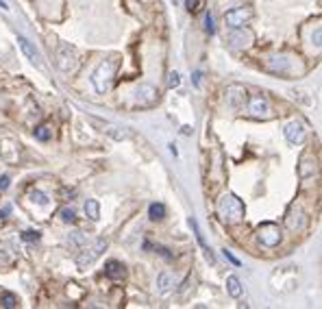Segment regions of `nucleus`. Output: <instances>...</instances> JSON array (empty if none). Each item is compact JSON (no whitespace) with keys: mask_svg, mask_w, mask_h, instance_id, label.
Masks as SVG:
<instances>
[{"mask_svg":"<svg viewBox=\"0 0 322 309\" xmlns=\"http://www.w3.org/2000/svg\"><path fill=\"white\" fill-rule=\"evenodd\" d=\"M35 137H37V140H40V142L50 140V126H46V124L37 126V129H35Z\"/></svg>","mask_w":322,"mask_h":309,"instance_id":"aec40b11","label":"nucleus"},{"mask_svg":"<svg viewBox=\"0 0 322 309\" xmlns=\"http://www.w3.org/2000/svg\"><path fill=\"white\" fill-rule=\"evenodd\" d=\"M205 0H187V11L189 13H196V11H200Z\"/></svg>","mask_w":322,"mask_h":309,"instance_id":"b1692460","label":"nucleus"},{"mask_svg":"<svg viewBox=\"0 0 322 309\" xmlns=\"http://www.w3.org/2000/svg\"><path fill=\"white\" fill-rule=\"evenodd\" d=\"M222 255H225V257H227L231 263H235V266H239V259H237V257H233V255H231V251H227V248H225V251H222Z\"/></svg>","mask_w":322,"mask_h":309,"instance_id":"c85d7f7f","label":"nucleus"},{"mask_svg":"<svg viewBox=\"0 0 322 309\" xmlns=\"http://www.w3.org/2000/svg\"><path fill=\"white\" fill-rule=\"evenodd\" d=\"M157 285H159V290L161 292H168L174 285V274L170 272H161L159 274V279H157Z\"/></svg>","mask_w":322,"mask_h":309,"instance_id":"a211bd4d","label":"nucleus"},{"mask_svg":"<svg viewBox=\"0 0 322 309\" xmlns=\"http://www.w3.org/2000/svg\"><path fill=\"white\" fill-rule=\"evenodd\" d=\"M0 9H9V7H7V2H4V0H0Z\"/></svg>","mask_w":322,"mask_h":309,"instance_id":"72a5a7b5","label":"nucleus"},{"mask_svg":"<svg viewBox=\"0 0 322 309\" xmlns=\"http://www.w3.org/2000/svg\"><path fill=\"white\" fill-rule=\"evenodd\" d=\"M85 213L92 222H98V218H100V205H98V201L90 198V201L85 203Z\"/></svg>","mask_w":322,"mask_h":309,"instance_id":"4468645a","label":"nucleus"},{"mask_svg":"<svg viewBox=\"0 0 322 309\" xmlns=\"http://www.w3.org/2000/svg\"><path fill=\"white\" fill-rule=\"evenodd\" d=\"M135 94H138V96H135V101H138L141 107H148V104H152L157 101V90L152 85H141Z\"/></svg>","mask_w":322,"mask_h":309,"instance_id":"9d476101","label":"nucleus"},{"mask_svg":"<svg viewBox=\"0 0 322 309\" xmlns=\"http://www.w3.org/2000/svg\"><path fill=\"white\" fill-rule=\"evenodd\" d=\"M320 37H322V31L318 29V31H316V35H314V40H316V46H320Z\"/></svg>","mask_w":322,"mask_h":309,"instance_id":"7c9ffc66","label":"nucleus"},{"mask_svg":"<svg viewBox=\"0 0 322 309\" xmlns=\"http://www.w3.org/2000/svg\"><path fill=\"white\" fill-rule=\"evenodd\" d=\"M205 29L209 35H214V15L211 13H207V18H205Z\"/></svg>","mask_w":322,"mask_h":309,"instance_id":"bb28decb","label":"nucleus"},{"mask_svg":"<svg viewBox=\"0 0 322 309\" xmlns=\"http://www.w3.org/2000/svg\"><path fill=\"white\" fill-rule=\"evenodd\" d=\"M18 44H20V48H22V52L26 54V59H31L33 63L35 65H42V54H40V51H37L33 44L26 40L24 35H18Z\"/></svg>","mask_w":322,"mask_h":309,"instance_id":"1a4fd4ad","label":"nucleus"},{"mask_svg":"<svg viewBox=\"0 0 322 309\" xmlns=\"http://www.w3.org/2000/svg\"><path fill=\"white\" fill-rule=\"evenodd\" d=\"M248 111L253 115H257V118H268L270 115V104H268V98L264 96V94H257V96L250 98L248 103Z\"/></svg>","mask_w":322,"mask_h":309,"instance_id":"6e6552de","label":"nucleus"},{"mask_svg":"<svg viewBox=\"0 0 322 309\" xmlns=\"http://www.w3.org/2000/svg\"><path fill=\"white\" fill-rule=\"evenodd\" d=\"M59 213H61V220H63V222H74V220H76L74 209H70V207H63Z\"/></svg>","mask_w":322,"mask_h":309,"instance_id":"412c9836","label":"nucleus"},{"mask_svg":"<svg viewBox=\"0 0 322 309\" xmlns=\"http://www.w3.org/2000/svg\"><path fill=\"white\" fill-rule=\"evenodd\" d=\"M259 240H261V244L264 246H276L281 242V233H279V227L276 224H270V222H266V224H261L259 227Z\"/></svg>","mask_w":322,"mask_h":309,"instance_id":"423d86ee","label":"nucleus"},{"mask_svg":"<svg viewBox=\"0 0 322 309\" xmlns=\"http://www.w3.org/2000/svg\"><path fill=\"white\" fill-rule=\"evenodd\" d=\"M218 216H220L225 222L235 224L244 218V205L242 201L235 194H222L220 201H218Z\"/></svg>","mask_w":322,"mask_h":309,"instance_id":"f03ea898","label":"nucleus"},{"mask_svg":"<svg viewBox=\"0 0 322 309\" xmlns=\"http://www.w3.org/2000/svg\"><path fill=\"white\" fill-rule=\"evenodd\" d=\"M227 98H229V103H231L233 107H239V104H244V101H246L248 96H246V90H244V87L233 85V87H229Z\"/></svg>","mask_w":322,"mask_h":309,"instance_id":"9b49d317","label":"nucleus"},{"mask_svg":"<svg viewBox=\"0 0 322 309\" xmlns=\"http://www.w3.org/2000/svg\"><path fill=\"white\" fill-rule=\"evenodd\" d=\"M76 65V54L74 51L68 46V44H61L57 51V68L63 70V72H68V70H72Z\"/></svg>","mask_w":322,"mask_h":309,"instance_id":"0eeeda50","label":"nucleus"},{"mask_svg":"<svg viewBox=\"0 0 322 309\" xmlns=\"http://www.w3.org/2000/svg\"><path fill=\"white\" fill-rule=\"evenodd\" d=\"M70 244H85V235L81 231H76V233L70 235Z\"/></svg>","mask_w":322,"mask_h":309,"instance_id":"a878e982","label":"nucleus"},{"mask_svg":"<svg viewBox=\"0 0 322 309\" xmlns=\"http://www.w3.org/2000/svg\"><path fill=\"white\" fill-rule=\"evenodd\" d=\"M105 274H107L109 279H113V281H120V279H124L127 270H124V263H120V261H109L107 266H105Z\"/></svg>","mask_w":322,"mask_h":309,"instance_id":"f8f14e48","label":"nucleus"},{"mask_svg":"<svg viewBox=\"0 0 322 309\" xmlns=\"http://www.w3.org/2000/svg\"><path fill=\"white\" fill-rule=\"evenodd\" d=\"M227 292H229V296H233V299H239V296H242V281H239L235 274H231V277L227 279Z\"/></svg>","mask_w":322,"mask_h":309,"instance_id":"ddd939ff","label":"nucleus"},{"mask_svg":"<svg viewBox=\"0 0 322 309\" xmlns=\"http://www.w3.org/2000/svg\"><path fill=\"white\" fill-rule=\"evenodd\" d=\"M107 248V240H102V237H98L92 246H83V251H81V255L76 257V263H79L81 268H87L90 263H94L98 257L105 253Z\"/></svg>","mask_w":322,"mask_h":309,"instance_id":"7ed1b4c3","label":"nucleus"},{"mask_svg":"<svg viewBox=\"0 0 322 309\" xmlns=\"http://www.w3.org/2000/svg\"><path fill=\"white\" fill-rule=\"evenodd\" d=\"M246 40H253V35H250V33H246V35H244V33H231V37H229V42H231V46L233 48H242V46H248L250 42H246Z\"/></svg>","mask_w":322,"mask_h":309,"instance_id":"dca6fc26","label":"nucleus"},{"mask_svg":"<svg viewBox=\"0 0 322 309\" xmlns=\"http://www.w3.org/2000/svg\"><path fill=\"white\" fill-rule=\"evenodd\" d=\"M148 216H150V220H163L166 218V205H163V203H152L148 209Z\"/></svg>","mask_w":322,"mask_h":309,"instance_id":"f3484780","label":"nucleus"},{"mask_svg":"<svg viewBox=\"0 0 322 309\" xmlns=\"http://www.w3.org/2000/svg\"><path fill=\"white\" fill-rule=\"evenodd\" d=\"M31 198H33L35 203H40V205H46V203H48L46 194H44V192H40V190H33V192H31Z\"/></svg>","mask_w":322,"mask_h":309,"instance_id":"4be33fe9","label":"nucleus"},{"mask_svg":"<svg viewBox=\"0 0 322 309\" xmlns=\"http://www.w3.org/2000/svg\"><path fill=\"white\" fill-rule=\"evenodd\" d=\"M11 185V179H9V174H2L0 176V192H4L7 187Z\"/></svg>","mask_w":322,"mask_h":309,"instance_id":"cd10ccee","label":"nucleus"},{"mask_svg":"<svg viewBox=\"0 0 322 309\" xmlns=\"http://www.w3.org/2000/svg\"><path fill=\"white\" fill-rule=\"evenodd\" d=\"M118 65H120L118 54H111V57H107L105 61L94 70V74H92V85H94V90L98 94H105L109 87H111V81H113V74H116Z\"/></svg>","mask_w":322,"mask_h":309,"instance_id":"f257e3e1","label":"nucleus"},{"mask_svg":"<svg viewBox=\"0 0 322 309\" xmlns=\"http://www.w3.org/2000/svg\"><path fill=\"white\" fill-rule=\"evenodd\" d=\"M9 211V209H4V211H0V227H2V224H4V213H7Z\"/></svg>","mask_w":322,"mask_h":309,"instance_id":"2f4dec72","label":"nucleus"},{"mask_svg":"<svg viewBox=\"0 0 322 309\" xmlns=\"http://www.w3.org/2000/svg\"><path fill=\"white\" fill-rule=\"evenodd\" d=\"M189 227L194 229V233H196V240H198V244L205 248V255L209 257V259H214V255H211V251H209V246H207V242H205L203 233H200V227H198V222H196V218H189Z\"/></svg>","mask_w":322,"mask_h":309,"instance_id":"2eb2a0df","label":"nucleus"},{"mask_svg":"<svg viewBox=\"0 0 322 309\" xmlns=\"http://www.w3.org/2000/svg\"><path fill=\"white\" fill-rule=\"evenodd\" d=\"M40 231H24V233H22V240L24 242H37L40 240Z\"/></svg>","mask_w":322,"mask_h":309,"instance_id":"5701e85b","label":"nucleus"},{"mask_svg":"<svg viewBox=\"0 0 322 309\" xmlns=\"http://www.w3.org/2000/svg\"><path fill=\"white\" fill-rule=\"evenodd\" d=\"M194 83H196V85L200 83V72H196V74H194Z\"/></svg>","mask_w":322,"mask_h":309,"instance_id":"473e14b6","label":"nucleus"},{"mask_svg":"<svg viewBox=\"0 0 322 309\" xmlns=\"http://www.w3.org/2000/svg\"><path fill=\"white\" fill-rule=\"evenodd\" d=\"M250 18H253V9L248 7H235L225 13V22L229 29H242L244 24H248Z\"/></svg>","mask_w":322,"mask_h":309,"instance_id":"20e7f679","label":"nucleus"},{"mask_svg":"<svg viewBox=\"0 0 322 309\" xmlns=\"http://www.w3.org/2000/svg\"><path fill=\"white\" fill-rule=\"evenodd\" d=\"M283 133H285V140L290 142V144H303L305 142V135H307V129H305V124L301 120H292L290 124H285V129H283Z\"/></svg>","mask_w":322,"mask_h":309,"instance_id":"39448f33","label":"nucleus"},{"mask_svg":"<svg viewBox=\"0 0 322 309\" xmlns=\"http://www.w3.org/2000/svg\"><path fill=\"white\" fill-rule=\"evenodd\" d=\"M179 85H181V76H179V72H172L168 76V87H179Z\"/></svg>","mask_w":322,"mask_h":309,"instance_id":"393cba45","label":"nucleus"},{"mask_svg":"<svg viewBox=\"0 0 322 309\" xmlns=\"http://www.w3.org/2000/svg\"><path fill=\"white\" fill-rule=\"evenodd\" d=\"M157 251H159V253H161V255L166 257V259H170V257H172L170 253H168V248H161V246H159V248H157Z\"/></svg>","mask_w":322,"mask_h":309,"instance_id":"c756f323","label":"nucleus"},{"mask_svg":"<svg viewBox=\"0 0 322 309\" xmlns=\"http://www.w3.org/2000/svg\"><path fill=\"white\" fill-rule=\"evenodd\" d=\"M0 303H2V307H7V309H13L15 305H18V299H15L11 292H4L2 296H0Z\"/></svg>","mask_w":322,"mask_h":309,"instance_id":"6ab92c4d","label":"nucleus"}]
</instances>
